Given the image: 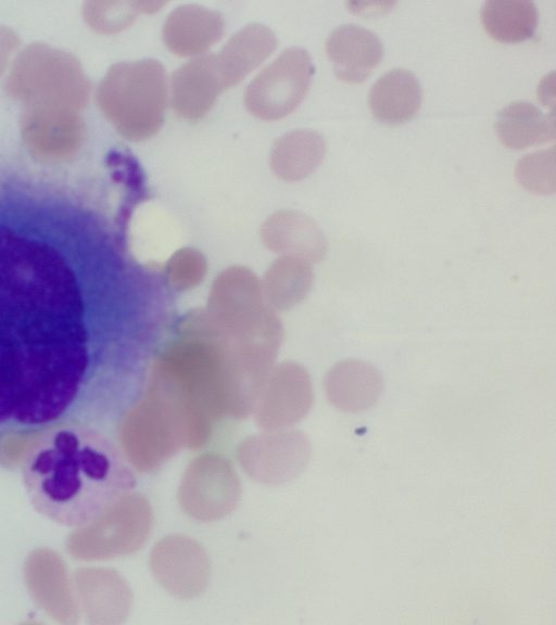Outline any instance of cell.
I'll use <instances>...</instances> for the list:
<instances>
[{"mask_svg":"<svg viewBox=\"0 0 556 625\" xmlns=\"http://www.w3.org/2000/svg\"><path fill=\"white\" fill-rule=\"evenodd\" d=\"M138 280L80 192L0 173V436L99 429L134 405Z\"/></svg>","mask_w":556,"mask_h":625,"instance_id":"obj_1","label":"cell"},{"mask_svg":"<svg viewBox=\"0 0 556 625\" xmlns=\"http://www.w3.org/2000/svg\"><path fill=\"white\" fill-rule=\"evenodd\" d=\"M33 508L65 527H85L131 492L137 479L118 447L99 429L62 425L42 433L22 463Z\"/></svg>","mask_w":556,"mask_h":625,"instance_id":"obj_2","label":"cell"},{"mask_svg":"<svg viewBox=\"0 0 556 625\" xmlns=\"http://www.w3.org/2000/svg\"><path fill=\"white\" fill-rule=\"evenodd\" d=\"M104 104L119 131L130 140H144L162 127L167 106L164 66L152 59L124 63L113 71Z\"/></svg>","mask_w":556,"mask_h":625,"instance_id":"obj_3","label":"cell"},{"mask_svg":"<svg viewBox=\"0 0 556 625\" xmlns=\"http://www.w3.org/2000/svg\"><path fill=\"white\" fill-rule=\"evenodd\" d=\"M313 73L306 50L287 49L249 84L244 92L247 109L264 120L287 116L305 98Z\"/></svg>","mask_w":556,"mask_h":625,"instance_id":"obj_4","label":"cell"},{"mask_svg":"<svg viewBox=\"0 0 556 625\" xmlns=\"http://www.w3.org/2000/svg\"><path fill=\"white\" fill-rule=\"evenodd\" d=\"M325 47L336 76L348 84L366 80L381 62L384 51L375 33L355 24L334 28Z\"/></svg>","mask_w":556,"mask_h":625,"instance_id":"obj_5","label":"cell"},{"mask_svg":"<svg viewBox=\"0 0 556 625\" xmlns=\"http://www.w3.org/2000/svg\"><path fill=\"white\" fill-rule=\"evenodd\" d=\"M223 89L215 55H201L173 73L172 106L184 118L199 119L212 109Z\"/></svg>","mask_w":556,"mask_h":625,"instance_id":"obj_6","label":"cell"},{"mask_svg":"<svg viewBox=\"0 0 556 625\" xmlns=\"http://www.w3.org/2000/svg\"><path fill=\"white\" fill-rule=\"evenodd\" d=\"M224 27L220 13L198 4H185L168 14L163 41L177 55H199L220 39Z\"/></svg>","mask_w":556,"mask_h":625,"instance_id":"obj_7","label":"cell"},{"mask_svg":"<svg viewBox=\"0 0 556 625\" xmlns=\"http://www.w3.org/2000/svg\"><path fill=\"white\" fill-rule=\"evenodd\" d=\"M422 91L416 76L406 68H393L380 76L368 92V107L379 122L399 125L412 119L421 106Z\"/></svg>","mask_w":556,"mask_h":625,"instance_id":"obj_8","label":"cell"},{"mask_svg":"<svg viewBox=\"0 0 556 625\" xmlns=\"http://www.w3.org/2000/svg\"><path fill=\"white\" fill-rule=\"evenodd\" d=\"M274 33L262 24H250L236 33L215 55L223 88L241 81L277 47Z\"/></svg>","mask_w":556,"mask_h":625,"instance_id":"obj_9","label":"cell"},{"mask_svg":"<svg viewBox=\"0 0 556 625\" xmlns=\"http://www.w3.org/2000/svg\"><path fill=\"white\" fill-rule=\"evenodd\" d=\"M383 391V378L370 363L345 360L338 363L327 380V393L332 404L349 412L372 407Z\"/></svg>","mask_w":556,"mask_h":625,"instance_id":"obj_10","label":"cell"},{"mask_svg":"<svg viewBox=\"0 0 556 625\" xmlns=\"http://www.w3.org/2000/svg\"><path fill=\"white\" fill-rule=\"evenodd\" d=\"M325 153V139L317 131H289L275 141L270 151V167L281 179L300 180L316 170Z\"/></svg>","mask_w":556,"mask_h":625,"instance_id":"obj_11","label":"cell"},{"mask_svg":"<svg viewBox=\"0 0 556 625\" xmlns=\"http://www.w3.org/2000/svg\"><path fill=\"white\" fill-rule=\"evenodd\" d=\"M495 127L500 141L514 150H523L555 139L553 118L527 101H514L501 109Z\"/></svg>","mask_w":556,"mask_h":625,"instance_id":"obj_12","label":"cell"},{"mask_svg":"<svg viewBox=\"0 0 556 625\" xmlns=\"http://www.w3.org/2000/svg\"><path fill=\"white\" fill-rule=\"evenodd\" d=\"M486 33L501 42H519L531 38L536 29L538 10L529 0H490L480 11Z\"/></svg>","mask_w":556,"mask_h":625,"instance_id":"obj_13","label":"cell"},{"mask_svg":"<svg viewBox=\"0 0 556 625\" xmlns=\"http://www.w3.org/2000/svg\"><path fill=\"white\" fill-rule=\"evenodd\" d=\"M556 149L536 151L520 158L515 167L518 182L536 194H551L556 190Z\"/></svg>","mask_w":556,"mask_h":625,"instance_id":"obj_14","label":"cell"}]
</instances>
